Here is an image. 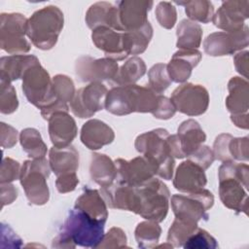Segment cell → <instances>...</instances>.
Listing matches in <instances>:
<instances>
[{"label":"cell","mask_w":249,"mask_h":249,"mask_svg":"<svg viewBox=\"0 0 249 249\" xmlns=\"http://www.w3.org/2000/svg\"><path fill=\"white\" fill-rule=\"evenodd\" d=\"M49 135L54 147L69 146L78 133L75 120L68 112H55L49 119Z\"/></svg>","instance_id":"obj_19"},{"label":"cell","mask_w":249,"mask_h":249,"mask_svg":"<svg viewBox=\"0 0 249 249\" xmlns=\"http://www.w3.org/2000/svg\"><path fill=\"white\" fill-rule=\"evenodd\" d=\"M49 163L51 170L57 176L77 173L79 167V153L69 145L62 148L53 146L49 151Z\"/></svg>","instance_id":"obj_24"},{"label":"cell","mask_w":249,"mask_h":249,"mask_svg":"<svg viewBox=\"0 0 249 249\" xmlns=\"http://www.w3.org/2000/svg\"><path fill=\"white\" fill-rule=\"evenodd\" d=\"M183 247L186 249H215L218 247V243L208 231L197 227L194 233L187 239Z\"/></svg>","instance_id":"obj_40"},{"label":"cell","mask_w":249,"mask_h":249,"mask_svg":"<svg viewBox=\"0 0 249 249\" xmlns=\"http://www.w3.org/2000/svg\"><path fill=\"white\" fill-rule=\"evenodd\" d=\"M175 113L176 109L171 100L160 94L158 108L152 115L160 120H168L172 118Z\"/></svg>","instance_id":"obj_48"},{"label":"cell","mask_w":249,"mask_h":249,"mask_svg":"<svg viewBox=\"0 0 249 249\" xmlns=\"http://www.w3.org/2000/svg\"><path fill=\"white\" fill-rule=\"evenodd\" d=\"M167 145H168V150L169 154L174 158V159H183L185 158V155L182 151L180 140L177 134H172L168 136L167 138Z\"/></svg>","instance_id":"obj_53"},{"label":"cell","mask_w":249,"mask_h":249,"mask_svg":"<svg viewBox=\"0 0 249 249\" xmlns=\"http://www.w3.org/2000/svg\"><path fill=\"white\" fill-rule=\"evenodd\" d=\"M115 6L109 2H97L91 5L86 14V22L91 30L99 26L112 27Z\"/></svg>","instance_id":"obj_32"},{"label":"cell","mask_w":249,"mask_h":249,"mask_svg":"<svg viewBox=\"0 0 249 249\" xmlns=\"http://www.w3.org/2000/svg\"><path fill=\"white\" fill-rule=\"evenodd\" d=\"M160 233L161 229L159 223L152 220L139 223L134 231L135 240L140 248H156Z\"/></svg>","instance_id":"obj_34"},{"label":"cell","mask_w":249,"mask_h":249,"mask_svg":"<svg viewBox=\"0 0 249 249\" xmlns=\"http://www.w3.org/2000/svg\"><path fill=\"white\" fill-rule=\"evenodd\" d=\"M126 235L121 228L113 227L104 234L97 248H124L126 247Z\"/></svg>","instance_id":"obj_42"},{"label":"cell","mask_w":249,"mask_h":249,"mask_svg":"<svg viewBox=\"0 0 249 249\" xmlns=\"http://www.w3.org/2000/svg\"><path fill=\"white\" fill-rule=\"evenodd\" d=\"M18 141V131L12 125L1 123V146L10 149L16 145Z\"/></svg>","instance_id":"obj_49"},{"label":"cell","mask_w":249,"mask_h":249,"mask_svg":"<svg viewBox=\"0 0 249 249\" xmlns=\"http://www.w3.org/2000/svg\"><path fill=\"white\" fill-rule=\"evenodd\" d=\"M75 208L80 209L95 221L104 224L107 221L108 210L106 202L99 191L95 189H90L88 186L84 187L82 195L76 199Z\"/></svg>","instance_id":"obj_25"},{"label":"cell","mask_w":249,"mask_h":249,"mask_svg":"<svg viewBox=\"0 0 249 249\" xmlns=\"http://www.w3.org/2000/svg\"><path fill=\"white\" fill-rule=\"evenodd\" d=\"M168 136L169 133L166 129L156 128L138 135L134 143L137 152L157 164V176L164 180L172 179L175 165L174 158L168 150Z\"/></svg>","instance_id":"obj_6"},{"label":"cell","mask_w":249,"mask_h":249,"mask_svg":"<svg viewBox=\"0 0 249 249\" xmlns=\"http://www.w3.org/2000/svg\"><path fill=\"white\" fill-rule=\"evenodd\" d=\"M201 26L190 19H182L177 27L176 47L181 50H196L202 39Z\"/></svg>","instance_id":"obj_29"},{"label":"cell","mask_w":249,"mask_h":249,"mask_svg":"<svg viewBox=\"0 0 249 249\" xmlns=\"http://www.w3.org/2000/svg\"><path fill=\"white\" fill-rule=\"evenodd\" d=\"M89 174L93 182L101 188L112 184L118 175L115 161L104 154L93 153L89 164Z\"/></svg>","instance_id":"obj_27"},{"label":"cell","mask_w":249,"mask_h":249,"mask_svg":"<svg viewBox=\"0 0 249 249\" xmlns=\"http://www.w3.org/2000/svg\"><path fill=\"white\" fill-rule=\"evenodd\" d=\"M233 62L236 71L244 76V78H248V52H240L237 53L233 57Z\"/></svg>","instance_id":"obj_52"},{"label":"cell","mask_w":249,"mask_h":249,"mask_svg":"<svg viewBox=\"0 0 249 249\" xmlns=\"http://www.w3.org/2000/svg\"><path fill=\"white\" fill-rule=\"evenodd\" d=\"M50 173V163L45 158L28 160L21 165L19 181L30 204L44 205L49 201L47 179Z\"/></svg>","instance_id":"obj_7"},{"label":"cell","mask_w":249,"mask_h":249,"mask_svg":"<svg viewBox=\"0 0 249 249\" xmlns=\"http://www.w3.org/2000/svg\"><path fill=\"white\" fill-rule=\"evenodd\" d=\"M63 13L56 6H47L27 19L26 35L32 44L43 51L51 50L57 42L63 28Z\"/></svg>","instance_id":"obj_5"},{"label":"cell","mask_w":249,"mask_h":249,"mask_svg":"<svg viewBox=\"0 0 249 249\" xmlns=\"http://www.w3.org/2000/svg\"><path fill=\"white\" fill-rule=\"evenodd\" d=\"M19 142L22 150L32 160L43 159L47 155V145L36 128L27 127L22 129L19 133Z\"/></svg>","instance_id":"obj_33"},{"label":"cell","mask_w":249,"mask_h":249,"mask_svg":"<svg viewBox=\"0 0 249 249\" xmlns=\"http://www.w3.org/2000/svg\"><path fill=\"white\" fill-rule=\"evenodd\" d=\"M229 152L233 160H248L249 159V138L232 137L229 143Z\"/></svg>","instance_id":"obj_43"},{"label":"cell","mask_w":249,"mask_h":249,"mask_svg":"<svg viewBox=\"0 0 249 249\" xmlns=\"http://www.w3.org/2000/svg\"><path fill=\"white\" fill-rule=\"evenodd\" d=\"M177 135L185 157L195 152L206 140V134L200 124L193 119L186 120L179 125Z\"/></svg>","instance_id":"obj_28"},{"label":"cell","mask_w":249,"mask_h":249,"mask_svg":"<svg viewBox=\"0 0 249 249\" xmlns=\"http://www.w3.org/2000/svg\"><path fill=\"white\" fill-rule=\"evenodd\" d=\"M104 225L74 207L69 211L60 231L53 240L52 247L97 248L105 234Z\"/></svg>","instance_id":"obj_1"},{"label":"cell","mask_w":249,"mask_h":249,"mask_svg":"<svg viewBox=\"0 0 249 249\" xmlns=\"http://www.w3.org/2000/svg\"><path fill=\"white\" fill-rule=\"evenodd\" d=\"M188 160L197 164L203 170H206L214 161L215 158L213 155V151L205 145H201L195 152L189 155Z\"/></svg>","instance_id":"obj_46"},{"label":"cell","mask_w":249,"mask_h":249,"mask_svg":"<svg viewBox=\"0 0 249 249\" xmlns=\"http://www.w3.org/2000/svg\"><path fill=\"white\" fill-rule=\"evenodd\" d=\"M149 88L157 94H161L171 84V80L167 73L166 64L157 63L153 65L148 72Z\"/></svg>","instance_id":"obj_37"},{"label":"cell","mask_w":249,"mask_h":249,"mask_svg":"<svg viewBox=\"0 0 249 249\" xmlns=\"http://www.w3.org/2000/svg\"><path fill=\"white\" fill-rule=\"evenodd\" d=\"M214 204V196L206 189H201L186 195H173L171 207L175 218L187 222L197 223L200 220L207 221L209 210Z\"/></svg>","instance_id":"obj_9"},{"label":"cell","mask_w":249,"mask_h":249,"mask_svg":"<svg viewBox=\"0 0 249 249\" xmlns=\"http://www.w3.org/2000/svg\"><path fill=\"white\" fill-rule=\"evenodd\" d=\"M21 166L18 161L11 159L4 158L1 164L0 183H11L17 179H19Z\"/></svg>","instance_id":"obj_44"},{"label":"cell","mask_w":249,"mask_h":249,"mask_svg":"<svg viewBox=\"0 0 249 249\" xmlns=\"http://www.w3.org/2000/svg\"><path fill=\"white\" fill-rule=\"evenodd\" d=\"M249 17V1H224L214 14V25L225 32H236L244 27V20Z\"/></svg>","instance_id":"obj_16"},{"label":"cell","mask_w":249,"mask_h":249,"mask_svg":"<svg viewBox=\"0 0 249 249\" xmlns=\"http://www.w3.org/2000/svg\"><path fill=\"white\" fill-rule=\"evenodd\" d=\"M248 26L236 32L219 31L209 34L203 42L204 52L211 56H223L233 54L237 51L248 46Z\"/></svg>","instance_id":"obj_13"},{"label":"cell","mask_w":249,"mask_h":249,"mask_svg":"<svg viewBox=\"0 0 249 249\" xmlns=\"http://www.w3.org/2000/svg\"><path fill=\"white\" fill-rule=\"evenodd\" d=\"M8 241L6 247L19 248L22 246L21 238L9 227V225L1 224V245Z\"/></svg>","instance_id":"obj_50"},{"label":"cell","mask_w":249,"mask_h":249,"mask_svg":"<svg viewBox=\"0 0 249 249\" xmlns=\"http://www.w3.org/2000/svg\"><path fill=\"white\" fill-rule=\"evenodd\" d=\"M201 53L197 50H180L166 64L167 73L172 82L185 83L192 74L193 69L199 63Z\"/></svg>","instance_id":"obj_21"},{"label":"cell","mask_w":249,"mask_h":249,"mask_svg":"<svg viewBox=\"0 0 249 249\" xmlns=\"http://www.w3.org/2000/svg\"><path fill=\"white\" fill-rule=\"evenodd\" d=\"M79 184V178L77 173H69L57 176L55 181V187L58 193L66 194L73 192Z\"/></svg>","instance_id":"obj_47"},{"label":"cell","mask_w":249,"mask_h":249,"mask_svg":"<svg viewBox=\"0 0 249 249\" xmlns=\"http://www.w3.org/2000/svg\"><path fill=\"white\" fill-rule=\"evenodd\" d=\"M229 95L226 98V107L231 115L244 114L249 109V85L247 80L232 77L228 84Z\"/></svg>","instance_id":"obj_26"},{"label":"cell","mask_w":249,"mask_h":249,"mask_svg":"<svg viewBox=\"0 0 249 249\" xmlns=\"http://www.w3.org/2000/svg\"><path fill=\"white\" fill-rule=\"evenodd\" d=\"M153 5V1L144 0H124L118 2L117 9L121 32L142 27L149 21L147 15Z\"/></svg>","instance_id":"obj_17"},{"label":"cell","mask_w":249,"mask_h":249,"mask_svg":"<svg viewBox=\"0 0 249 249\" xmlns=\"http://www.w3.org/2000/svg\"><path fill=\"white\" fill-rule=\"evenodd\" d=\"M91 39L95 47L101 50L108 58L118 61L128 56L124 47L123 32L107 26H99L92 30Z\"/></svg>","instance_id":"obj_18"},{"label":"cell","mask_w":249,"mask_h":249,"mask_svg":"<svg viewBox=\"0 0 249 249\" xmlns=\"http://www.w3.org/2000/svg\"><path fill=\"white\" fill-rule=\"evenodd\" d=\"M117 178L131 186L141 185L157 175L158 166L145 156L136 157L130 160L117 159L115 160Z\"/></svg>","instance_id":"obj_15"},{"label":"cell","mask_w":249,"mask_h":249,"mask_svg":"<svg viewBox=\"0 0 249 249\" xmlns=\"http://www.w3.org/2000/svg\"><path fill=\"white\" fill-rule=\"evenodd\" d=\"M124 47L126 53L129 54H139L146 51L152 37H153V27L149 21H147L142 27L124 31Z\"/></svg>","instance_id":"obj_30"},{"label":"cell","mask_w":249,"mask_h":249,"mask_svg":"<svg viewBox=\"0 0 249 249\" xmlns=\"http://www.w3.org/2000/svg\"><path fill=\"white\" fill-rule=\"evenodd\" d=\"M80 138L87 148L94 151L111 144L115 139V133L104 122L92 119L83 124Z\"/></svg>","instance_id":"obj_22"},{"label":"cell","mask_w":249,"mask_h":249,"mask_svg":"<svg viewBox=\"0 0 249 249\" xmlns=\"http://www.w3.org/2000/svg\"><path fill=\"white\" fill-rule=\"evenodd\" d=\"M197 229V223L187 222L175 218L167 233V242L173 247H183L187 239Z\"/></svg>","instance_id":"obj_36"},{"label":"cell","mask_w":249,"mask_h":249,"mask_svg":"<svg viewBox=\"0 0 249 249\" xmlns=\"http://www.w3.org/2000/svg\"><path fill=\"white\" fill-rule=\"evenodd\" d=\"M218 171L219 195L223 204L236 213L247 214L249 166L246 163L226 161Z\"/></svg>","instance_id":"obj_3"},{"label":"cell","mask_w":249,"mask_h":249,"mask_svg":"<svg viewBox=\"0 0 249 249\" xmlns=\"http://www.w3.org/2000/svg\"><path fill=\"white\" fill-rule=\"evenodd\" d=\"M231 122L235 124V126L243 129L248 128V113L244 114H237V115H231Z\"/></svg>","instance_id":"obj_54"},{"label":"cell","mask_w":249,"mask_h":249,"mask_svg":"<svg viewBox=\"0 0 249 249\" xmlns=\"http://www.w3.org/2000/svg\"><path fill=\"white\" fill-rule=\"evenodd\" d=\"M160 95L148 86L135 84L117 86L108 90L105 109L116 116H125L135 112L153 114L158 108Z\"/></svg>","instance_id":"obj_2"},{"label":"cell","mask_w":249,"mask_h":249,"mask_svg":"<svg viewBox=\"0 0 249 249\" xmlns=\"http://www.w3.org/2000/svg\"><path fill=\"white\" fill-rule=\"evenodd\" d=\"M18 197V190L11 183L1 184V207L11 204Z\"/></svg>","instance_id":"obj_51"},{"label":"cell","mask_w":249,"mask_h":249,"mask_svg":"<svg viewBox=\"0 0 249 249\" xmlns=\"http://www.w3.org/2000/svg\"><path fill=\"white\" fill-rule=\"evenodd\" d=\"M170 100L176 111L195 117L206 112L209 105V93L201 85L186 83L173 90Z\"/></svg>","instance_id":"obj_11"},{"label":"cell","mask_w":249,"mask_h":249,"mask_svg":"<svg viewBox=\"0 0 249 249\" xmlns=\"http://www.w3.org/2000/svg\"><path fill=\"white\" fill-rule=\"evenodd\" d=\"M158 22L165 29H171L177 19L176 8L170 2H160L155 12Z\"/></svg>","instance_id":"obj_41"},{"label":"cell","mask_w":249,"mask_h":249,"mask_svg":"<svg viewBox=\"0 0 249 249\" xmlns=\"http://www.w3.org/2000/svg\"><path fill=\"white\" fill-rule=\"evenodd\" d=\"M18 107L17 92L12 83L0 81V112L12 114Z\"/></svg>","instance_id":"obj_39"},{"label":"cell","mask_w":249,"mask_h":249,"mask_svg":"<svg viewBox=\"0 0 249 249\" xmlns=\"http://www.w3.org/2000/svg\"><path fill=\"white\" fill-rule=\"evenodd\" d=\"M170 192L166 185L155 177L133 186L130 211L146 220L162 222L168 212Z\"/></svg>","instance_id":"obj_4"},{"label":"cell","mask_w":249,"mask_h":249,"mask_svg":"<svg viewBox=\"0 0 249 249\" xmlns=\"http://www.w3.org/2000/svg\"><path fill=\"white\" fill-rule=\"evenodd\" d=\"M233 136L229 133H222L218 135L213 144V155L215 160L220 161H234L229 152V143Z\"/></svg>","instance_id":"obj_45"},{"label":"cell","mask_w":249,"mask_h":249,"mask_svg":"<svg viewBox=\"0 0 249 249\" xmlns=\"http://www.w3.org/2000/svg\"><path fill=\"white\" fill-rule=\"evenodd\" d=\"M27 19L18 13H3L0 16V47L10 54H22L30 51L25 39Z\"/></svg>","instance_id":"obj_10"},{"label":"cell","mask_w":249,"mask_h":249,"mask_svg":"<svg viewBox=\"0 0 249 249\" xmlns=\"http://www.w3.org/2000/svg\"><path fill=\"white\" fill-rule=\"evenodd\" d=\"M108 89L98 82L89 83L78 89L70 102V110L81 119L92 117L96 112L105 108V100Z\"/></svg>","instance_id":"obj_12"},{"label":"cell","mask_w":249,"mask_h":249,"mask_svg":"<svg viewBox=\"0 0 249 249\" xmlns=\"http://www.w3.org/2000/svg\"><path fill=\"white\" fill-rule=\"evenodd\" d=\"M53 90L57 101L68 103L71 102L76 91L71 78L66 75L58 74L53 79Z\"/></svg>","instance_id":"obj_38"},{"label":"cell","mask_w":249,"mask_h":249,"mask_svg":"<svg viewBox=\"0 0 249 249\" xmlns=\"http://www.w3.org/2000/svg\"><path fill=\"white\" fill-rule=\"evenodd\" d=\"M146 70V64L143 59L138 56H132L119 68L112 83L117 86L134 85L144 76Z\"/></svg>","instance_id":"obj_31"},{"label":"cell","mask_w":249,"mask_h":249,"mask_svg":"<svg viewBox=\"0 0 249 249\" xmlns=\"http://www.w3.org/2000/svg\"><path fill=\"white\" fill-rule=\"evenodd\" d=\"M206 183L204 170L189 160L179 164L173 179L174 188L186 194L203 189Z\"/></svg>","instance_id":"obj_20"},{"label":"cell","mask_w":249,"mask_h":249,"mask_svg":"<svg viewBox=\"0 0 249 249\" xmlns=\"http://www.w3.org/2000/svg\"><path fill=\"white\" fill-rule=\"evenodd\" d=\"M22 91L27 100L42 110L57 101L53 90V81L39 63L29 67L22 76Z\"/></svg>","instance_id":"obj_8"},{"label":"cell","mask_w":249,"mask_h":249,"mask_svg":"<svg viewBox=\"0 0 249 249\" xmlns=\"http://www.w3.org/2000/svg\"><path fill=\"white\" fill-rule=\"evenodd\" d=\"M185 7V12L190 20L195 22L208 23L212 21L214 16V7L210 1L195 0L187 2H175Z\"/></svg>","instance_id":"obj_35"},{"label":"cell","mask_w":249,"mask_h":249,"mask_svg":"<svg viewBox=\"0 0 249 249\" xmlns=\"http://www.w3.org/2000/svg\"><path fill=\"white\" fill-rule=\"evenodd\" d=\"M118 70V62L108 57L96 59L89 55H84L79 57L75 63L76 75L84 83L112 81Z\"/></svg>","instance_id":"obj_14"},{"label":"cell","mask_w":249,"mask_h":249,"mask_svg":"<svg viewBox=\"0 0 249 249\" xmlns=\"http://www.w3.org/2000/svg\"><path fill=\"white\" fill-rule=\"evenodd\" d=\"M39 63V59L33 54L3 56L0 59V81L12 83L13 81L22 79L23 74L29 67Z\"/></svg>","instance_id":"obj_23"}]
</instances>
